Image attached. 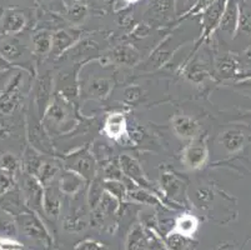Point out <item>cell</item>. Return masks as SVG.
Segmentation results:
<instances>
[{
  "label": "cell",
  "instance_id": "cell-1",
  "mask_svg": "<svg viewBox=\"0 0 251 250\" xmlns=\"http://www.w3.org/2000/svg\"><path fill=\"white\" fill-rule=\"evenodd\" d=\"M26 135L31 148L39 151L40 154L54 155V146L51 143L49 132L43 124L42 118L36 114L35 109L29 110L26 116Z\"/></svg>",
  "mask_w": 251,
  "mask_h": 250
},
{
  "label": "cell",
  "instance_id": "cell-2",
  "mask_svg": "<svg viewBox=\"0 0 251 250\" xmlns=\"http://www.w3.org/2000/svg\"><path fill=\"white\" fill-rule=\"evenodd\" d=\"M23 102V75H14L13 79L0 91V116L10 115Z\"/></svg>",
  "mask_w": 251,
  "mask_h": 250
},
{
  "label": "cell",
  "instance_id": "cell-3",
  "mask_svg": "<svg viewBox=\"0 0 251 250\" xmlns=\"http://www.w3.org/2000/svg\"><path fill=\"white\" fill-rule=\"evenodd\" d=\"M54 77L50 72H47L45 74L40 75L35 83V88H34V109L36 114L43 119L45 111L48 110L49 105L51 104L54 95Z\"/></svg>",
  "mask_w": 251,
  "mask_h": 250
},
{
  "label": "cell",
  "instance_id": "cell-4",
  "mask_svg": "<svg viewBox=\"0 0 251 250\" xmlns=\"http://www.w3.org/2000/svg\"><path fill=\"white\" fill-rule=\"evenodd\" d=\"M209 159V149L201 138H196L182 151V164L188 170H199L204 168Z\"/></svg>",
  "mask_w": 251,
  "mask_h": 250
},
{
  "label": "cell",
  "instance_id": "cell-5",
  "mask_svg": "<svg viewBox=\"0 0 251 250\" xmlns=\"http://www.w3.org/2000/svg\"><path fill=\"white\" fill-rule=\"evenodd\" d=\"M227 1L229 0H216L213 5L209 6L205 11H202L201 18H200L201 34H200V38L198 40V45L196 47H199L200 43L209 39L210 35L218 29L219 25H220L221 18H223L224 10L226 8Z\"/></svg>",
  "mask_w": 251,
  "mask_h": 250
},
{
  "label": "cell",
  "instance_id": "cell-6",
  "mask_svg": "<svg viewBox=\"0 0 251 250\" xmlns=\"http://www.w3.org/2000/svg\"><path fill=\"white\" fill-rule=\"evenodd\" d=\"M68 116H69V102L64 99L60 94H56L42 120L44 127L50 133L51 128L61 127L68 120Z\"/></svg>",
  "mask_w": 251,
  "mask_h": 250
},
{
  "label": "cell",
  "instance_id": "cell-7",
  "mask_svg": "<svg viewBox=\"0 0 251 250\" xmlns=\"http://www.w3.org/2000/svg\"><path fill=\"white\" fill-rule=\"evenodd\" d=\"M67 169L77 173L85 180L91 182L97 176V160L94 155L84 150L79 154L70 155L67 159Z\"/></svg>",
  "mask_w": 251,
  "mask_h": 250
},
{
  "label": "cell",
  "instance_id": "cell-8",
  "mask_svg": "<svg viewBox=\"0 0 251 250\" xmlns=\"http://www.w3.org/2000/svg\"><path fill=\"white\" fill-rule=\"evenodd\" d=\"M22 195L29 208L34 210L43 209L44 185L40 183L38 176L24 174L22 180Z\"/></svg>",
  "mask_w": 251,
  "mask_h": 250
},
{
  "label": "cell",
  "instance_id": "cell-9",
  "mask_svg": "<svg viewBox=\"0 0 251 250\" xmlns=\"http://www.w3.org/2000/svg\"><path fill=\"white\" fill-rule=\"evenodd\" d=\"M119 163H120V167H122L123 174L126 179L131 180L134 184H136L138 187L143 188V189L150 190V192H154V188L150 184L149 179L147 178L145 173H144L141 165L139 164V162L134 158H131L130 155H122L119 158Z\"/></svg>",
  "mask_w": 251,
  "mask_h": 250
},
{
  "label": "cell",
  "instance_id": "cell-10",
  "mask_svg": "<svg viewBox=\"0 0 251 250\" xmlns=\"http://www.w3.org/2000/svg\"><path fill=\"white\" fill-rule=\"evenodd\" d=\"M173 132L181 140H194L200 135V125L194 118L185 114H176L171 119Z\"/></svg>",
  "mask_w": 251,
  "mask_h": 250
},
{
  "label": "cell",
  "instance_id": "cell-11",
  "mask_svg": "<svg viewBox=\"0 0 251 250\" xmlns=\"http://www.w3.org/2000/svg\"><path fill=\"white\" fill-rule=\"evenodd\" d=\"M19 222L23 231H24L26 237L36 240V242L44 243V244L49 243V235H48L47 229L44 228L40 219L35 214H33V213H23L19 217Z\"/></svg>",
  "mask_w": 251,
  "mask_h": 250
},
{
  "label": "cell",
  "instance_id": "cell-12",
  "mask_svg": "<svg viewBox=\"0 0 251 250\" xmlns=\"http://www.w3.org/2000/svg\"><path fill=\"white\" fill-rule=\"evenodd\" d=\"M77 40H79V33L77 31L68 30V29H59L55 33H52L50 55H51L52 58H59L64 53L68 52Z\"/></svg>",
  "mask_w": 251,
  "mask_h": 250
},
{
  "label": "cell",
  "instance_id": "cell-13",
  "mask_svg": "<svg viewBox=\"0 0 251 250\" xmlns=\"http://www.w3.org/2000/svg\"><path fill=\"white\" fill-rule=\"evenodd\" d=\"M0 27L3 35H15L26 27V17L18 9H8L0 19Z\"/></svg>",
  "mask_w": 251,
  "mask_h": 250
},
{
  "label": "cell",
  "instance_id": "cell-14",
  "mask_svg": "<svg viewBox=\"0 0 251 250\" xmlns=\"http://www.w3.org/2000/svg\"><path fill=\"white\" fill-rule=\"evenodd\" d=\"M218 29L223 33H226L231 39L236 35L239 30V0L227 1Z\"/></svg>",
  "mask_w": 251,
  "mask_h": 250
},
{
  "label": "cell",
  "instance_id": "cell-15",
  "mask_svg": "<svg viewBox=\"0 0 251 250\" xmlns=\"http://www.w3.org/2000/svg\"><path fill=\"white\" fill-rule=\"evenodd\" d=\"M24 53L25 47L15 35H4L0 39V55L10 64L19 61Z\"/></svg>",
  "mask_w": 251,
  "mask_h": 250
},
{
  "label": "cell",
  "instance_id": "cell-16",
  "mask_svg": "<svg viewBox=\"0 0 251 250\" xmlns=\"http://www.w3.org/2000/svg\"><path fill=\"white\" fill-rule=\"evenodd\" d=\"M108 59L111 63L116 64V65H123V66H135L136 64L140 60V54L138 50L134 47L129 44L124 45H118L114 48L108 55Z\"/></svg>",
  "mask_w": 251,
  "mask_h": 250
},
{
  "label": "cell",
  "instance_id": "cell-17",
  "mask_svg": "<svg viewBox=\"0 0 251 250\" xmlns=\"http://www.w3.org/2000/svg\"><path fill=\"white\" fill-rule=\"evenodd\" d=\"M126 118L123 113H110L104 123L102 133H104L109 139L119 140L126 134Z\"/></svg>",
  "mask_w": 251,
  "mask_h": 250
},
{
  "label": "cell",
  "instance_id": "cell-18",
  "mask_svg": "<svg viewBox=\"0 0 251 250\" xmlns=\"http://www.w3.org/2000/svg\"><path fill=\"white\" fill-rule=\"evenodd\" d=\"M43 210L50 218H58L61 210V192L59 187L47 185L44 187Z\"/></svg>",
  "mask_w": 251,
  "mask_h": 250
},
{
  "label": "cell",
  "instance_id": "cell-19",
  "mask_svg": "<svg viewBox=\"0 0 251 250\" xmlns=\"http://www.w3.org/2000/svg\"><path fill=\"white\" fill-rule=\"evenodd\" d=\"M219 141L227 153L234 154L244 148V145L246 144V135L241 129L231 128V129H226L221 133Z\"/></svg>",
  "mask_w": 251,
  "mask_h": 250
},
{
  "label": "cell",
  "instance_id": "cell-20",
  "mask_svg": "<svg viewBox=\"0 0 251 250\" xmlns=\"http://www.w3.org/2000/svg\"><path fill=\"white\" fill-rule=\"evenodd\" d=\"M215 70L223 79H230L241 73L240 63L232 54L219 55L215 60Z\"/></svg>",
  "mask_w": 251,
  "mask_h": 250
},
{
  "label": "cell",
  "instance_id": "cell-21",
  "mask_svg": "<svg viewBox=\"0 0 251 250\" xmlns=\"http://www.w3.org/2000/svg\"><path fill=\"white\" fill-rule=\"evenodd\" d=\"M85 179L73 170H65L59 178L58 187L64 195H75L83 188Z\"/></svg>",
  "mask_w": 251,
  "mask_h": 250
},
{
  "label": "cell",
  "instance_id": "cell-22",
  "mask_svg": "<svg viewBox=\"0 0 251 250\" xmlns=\"http://www.w3.org/2000/svg\"><path fill=\"white\" fill-rule=\"evenodd\" d=\"M114 88L113 80L109 78L99 77V78H93L88 84V91L89 95L91 98L98 100H104L110 95L111 90Z\"/></svg>",
  "mask_w": 251,
  "mask_h": 250
},
{
  "label": "cell",
  "instance_id": "cell-23",
  "mask_svg": "<svg viewBox=\"0 0 251 250\" xmlns=\"http://www.w3.org/2000/svg\"><path fill=\"white\" fill-rule=\"evenodd\" d=\"M20 162H22L23 173L28 174V175L36 176L44 160H43L42 154L39 151H36L35 149L29 145L24 150V154H23Z\"/></svg>",
  "mask_w": 251,
  "mask_h": 250
},
{
  "label": "cell",
  "instance_id": "cell-24",
  "mask_svg": "<svg viewBox=\"0 0 251 250\" xmlns=\"http://www.w3.org/2000/svg\"><path fill=\"white\" fill-rule=\"evenodd\" d=\"M88 13V5L84 0H69L65 5V18L74 25L83 24Z\"/></svg>",
  "mask_w": 251,
  "mask_h": 250
},
{
  "label": "cell",
  "instance_id": "cell-25",
  "mask_svg": "<svg viewBox=\"0 0 251 250\" xmlns=\"http://www.w3.org/2000/svg\"><path fill=\"white\" fill-rule=\"evenodd\" d=\"M52 34L48 30H39L31 36V45H33V54L38 58L47 56L51 52Z\"/></svg>",
  "mask_w": 251,
  "mask_h": 250
},
{
  "label": "cell",
  "instance_id": "cell-26",
  "mask_svg": "<svg viewBox=\"0 0 251 250\" xmlns=\"http://www.w3.org/2000/svg\"><path fill=\"white\" fill-rule=\"evenodd\" d=\"M199 228V220L191 214H182L175 222L174 229L171 231L180 234L182 237L191 238Z\"/></svg>",
  "mask_w": 251,
  "mask_h": 250
},
{
  "label": "cell",
  "instance_id": "cell-27",
  "mask_svg": "<svg viewBox=\"0 0 251 250\" xmlns=\"http://www.w3.org/2000/svg\"><path fill=\"white\" fill-rule=\"evenodd\" d=\"M127 198L130 200L138 201L141 204H148V205H163L161 200L156 196V194L150 190L143 189V188L134 185L133 188H129L127 192Z\"/></svg>",
  "mask_w": 251,
  "mask_h": 250
},
{
  "label": "cell",
  "instance_id": "cell-28",
  "mask_svg": "<svg viewBox=\"0 0 251 250\" xmlns=\"http://www.w3.org/2000/svg\"><path fill=\"white\" fill-rule=\"evenodd\" d=\"M160 185L163 192L165 193V195L173 199L179 196L180 193H181L182 183L180 182L175 174L170 173V171H165V173L161 174Z\"/></svg>",
  "mask_w": 251,
  "mask_h": 250
},
{
  "label": "cell",
  "instance_id": "cell-29",
  "mask_svg": "<svg viewBox=\"0 0 251 250\" xmlns=\"http://www.w3.org/2000/svg\"><path fill=\"white\" fill-rule=\"evenodd\" d=\"M60 171V165L56 160H52V159H48L44 160L39 169V173H38V179L40 180L44 187L47 185H50L52 183V180L55 179V176L58 175V173Z\"/></svg>",
  "mask_w": 251,
  "mask_h": 250
},
{
  "label": "cell",
  "instance_id": "cell-30",
  "mask_svg": "<svg viewBox=\"0 0 251 250\" xmlns=\"http://www.w3.org/2000/svg\"><path fill=\"white\" fill-rule=\"evenodd\" d=\"M184 77L193 84H201L209 78V73L204 64L200 63L199 60H194L186 66Z\"/></svg>",
  "mask_w": 251,
  "mask_h": 250
},
{
  "label": "cell",
  "instance_id": "cell-31",
  "mask_svg": "<svg viewBox=\"0 0 251 250\" xmlns=\"http://www.w3.org/2000/svg\"><path fill=\"white\" fill-rule=\"evenodd\" d=\"M251 35V0H239V30Z\"/></svg>",
  "mask_w": 251,
  "mask_h": 250
},
{
  "label": "cell",
  "instance_id": "cell-32",
  "mask_svg": "<svg viewBox=\"0 0 251 250\" xmlns=\"http://www.w3.org/2000/svg\"><path fill=\"white\" fill-rule=\"evenodd\" d=\"M17 234L15 220L5 210L0 209V239H13Z\"/></svg>",
  "mask_w": 251,
  "mask_h": 250
},
{
  "label": "cell",
  "instance_id": "cell-33",
  "mask_svg": "<svg viewBox=\"0 0 251 250\" xmlns=\"http://www.w3.org/2000/svg\"><path fill=\"white\" fill-rule=\"evenodd\" d=\"M104 189L110 195L118 199L119 201H124L127 198V187L123 180H113V179H105Z\"/></svg>",
  "mask_w": 251,
  "mask_h": 250
},
{
  "label": "cell",
  "instance_id": "cell-34",
  "mask_svg": "<svg viewBox=\"0 0 251 250\" xmlns=\"http://www.w3.org/2000/svg\"><path fill=\"white\" fill-rule=\"evenodd\" d=\"M171 0H151L149 4V14L155 20L166 19L171 10Z\"/></svg>",
  "mask_w": 251,
  "mask_h": 250
},
{
  "label": "cell",
  "instance_id": "cell-35",
  "mask_svg": "<svg viewBox=\"0 0 251 250\" xmlns=\"http://www.w3.org/2000/svg\"><path fill=\"white\" fill-rule=\"evenodd\" d=\"M22 168V162L11 153H4L0 155V170H3L4 174L14 176Z\"/></svg>",
  "mask_w": 251,
  "mask_h": 250
},
{
  "label": "cell",
  "instance_id": "cell-36",
  "mask_svg": "<svg viewBox=\"0 0 251 250\" xmlns=\"http://www.w3.org/2000/svg\"><path fill=\"white\" fill-rule=\"evenodd\" d=\"M104 192H105L104 182H101L99 178L95 176V178L90 182V188H89V193H88V201L91 210L97 208L100 199H101L102 194H104Z\"/></svg>",
  "mask_w": 251,
  "mask_h": 250
},
{
  "label": "cell",
  "instance_id": "cell-37",
  "mask_svg": "<svg viewBox=\"0 0 251 250\" xmlns=\"http://www.w3.org/2000/svg\"><path fill=\"white\" fill-rule=\"evenodd\" d=\"M63 228L68 233H80L86 228V220L81 214L75 213V214L64 218Z\"/></svg>",
  "mask_w": 251,
  "mask_h": 250
},
{
  "label": "cell",
  "instance_id": "cell-38",
  "mask_svg": "<svg viewBox=\"0 0 251 250\" xmlns=\"http://www.w3.org/2000/svg\"><path fill=\"white\" fill-rule=\"evenodd\" d=\"M214 200L213 190L207 187H199L196 188L194 192V201L200 209H206L209 208L211 201Z\"/></svg>",
  "mask_w": 251,
  "mask_h": 250
},
{
  "label": "cell",
  "instance_id": "cell-39",
  "mask_svg": "<svg viewBox=\"0 0 251 250\" xmlns=\"http://www.w3.org/2000/svg\"><path fill=\"white\" fill-rule=\"evenodd\" d=\"M190 239L191 238L182 237L180 234L171 231L168 235L166 244H168V248L170 250H186L191 245Z\"/></svg>",
  "mask_w": 251,
  "mask_h": 250
},
{
  "label": "cell",
  "instance_id": "cell-40",
  "mask_svg": "<svg viewBox=\"0 0 251 250\" xmlns=\"http://www.w3.org/2000/svg\"><path fill=\"white\" fill-rule=\"evenodd\" d=\"M105 178L106 179H113V180H123L124 174H123L122 167L119 162H111L108 165H105L104 168Z\"/></svg>",
  "mask_w": 251,
  "mask_h": 250
},
{
  "label": "cell",
  "instance_id": "cell-41",
  "mask_svg": "<svg viewBox=\"0 0 251 250\" xmlns=\"http://www.w3.org/2000/svg\"><path fill=\"white\" fill-rule=\"evenodd\" d=\"M216 0H196L195 4L189 9L186 13L184 14L182 18H188V17H194V15H198V14H201L202 11L206 10L209 6L213 5Z\"/></svg>",
  "mask_w": 251,
  "mask_h": 250
},
{
  "label": "cell",
  "instance_id": "cell-42",
  "mask_svg": "<svg viewBox=\"0 0 251 250\" xmlns=\"http://www.w3.org/2000/svg\"><path fill=\"white\" fill-rule=\"evenodd\" d=\"M144 244L145 243H144L143 233L139 229H135L133 233L130 234V242L127 248H129V250H141Z\"/></svg>",
  "mask_w": 251,
  "mask_h": 250
},
{
  "label": "cell",
  "instance_id": "cell-43",
  "mask_svg": "<svg viewBox=\"0 0 251 250\" xmlns=\"http://www.w3.org/2000/svg\"><path fill=\"white\" fill-rule=\"evenodd\" d=\"M141 94H143V90H141L140 86L133 85L129 86V88L125 89L124 91V99L126 100L127 103H136L141 98Z\"/></svg>",
  "mask_w": 251,
  "mask_h": 250
},
{
  "label": "cell",
  "instance_id": "cell-44",
  "mask_svg": "<svg viewBox=\"0 0 251 250\" xmlns=\"http://www.w3.org/2000/svg\"><path fill=\"white\" fill-rule=\"evenodd\" d=\"M14 187V182L10 175L6 174H0V195H5Z\"/></svg>",
  "mask_w": 251,
  "mask_h": 250
},
{
  "label": "cell",
  "instance_id": "cell-45",
  "mask_svg": "<svg viewBox=\"0 0 251 250\" xmlns=\"http://www.w3.org/2000/svg\"><path fill=\"white\" fill-rule=\"evenodd\" d=\"M75 250H105V245L98 240H85L77 245Z\"/></svg>",
  "mask_w": 251,
  "mask_h": 250
},
{
  "label": "cell",
  "instance_id": "cell-46",
  "mask_svg": "<svg viewBox=\"0 0 251 250\" xmlns=\"http://www.w3.org/2000/svg\"><path fill=\"white\" fill-rule=\"evenodd\" d=\"M22 245L13 239H0V250H20Z\"/></svg>",
  "mask_w": 251,
  "mask_h": 250
},
{
  "label": "cell",
  "instance_id": "cell-47",
  "mask_svg": "<svg viewBox=\"0 0 251 250\" xmlns=\"http://www.w3.org/2000/svg\"><path fill=\"white\" fill-rule=\"evenodd\" d=\"M150 27L147 24H139L138 27L135 28V30H134L133 35L135 36V38L140 39V38H145V36H148V34L150 33Z\"/></svg>",
  "mask_w": 251,
  "mask_h": 250
},
{
  "label": "cell",
  "instance_id": "cell-48",
  "mask_svg": "<svg viewBox=\"0 0 251 250\" xmlns=\"http://www.w3.org/2000/svg\"><path fill=\"white\" fill-rule=\"evenodd\" d=\"M11 66V64L9 61H6L5 59L0 55V70H5V69H9Z\"/></svg>",
  "mask_w": 251,
  "mask_h": 250
},
{
  "label": "cell",
  "instance_id": "cell-49",
  "mask_svg": "<svg viewBox=\"0 0 251 250\" xmlns=\"http://www.w3.org/2000/svg\"><path fill=\"white\" fill-rule=\"evenodd\" d=\"M246 61H248V64L251 65V52H249L248 54H246Z\"/></svg>",
  "mask_w": 251,
  "mask_h": 250
},
{
  "label": "cell",
  "instance_id": "cell-50",
  "mask_svg": "<svg viewBox=\"0 0 251 250\" xmlns=\"http://www.w3.org/2000/svg\"><path fill=\"white\" fill-rule=\"evenodd\" d=\"M127 4H134V3H138L139 0H125Z\"/></svg>",
  "mask_w": 251,
  "mask_h": 250
},
{
  "label": "cell",
  "instance_id": "cell-51",
  "mask_svg": "<svg viewBox=\"0 0 251 250\" xmlns=\"http://www.w3.org/2000/svg\"><path fill=\"white\" fill-rule=\"evenodd\" d=\"M35 1H38V3H44V1H47V0H35Z\"/></svg>",
  "mask_w": 251,
  "mask_h": 250
}]
</instances>
